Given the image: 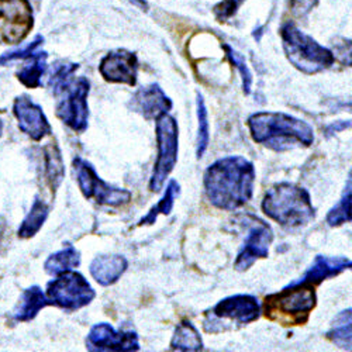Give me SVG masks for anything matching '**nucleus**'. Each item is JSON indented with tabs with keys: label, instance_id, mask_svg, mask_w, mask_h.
<instances>
[{
	"label": "nucleus",
	"instance_id": "1",
	"mask_svg": "<svg viewBox=\"0 0 352 352\" xmlns=\"http://www.w3.org/2000/svg\"><path fill=\"white\" fill-rule=\"evenodd\" d=\"M256 181L255 166L241 155L223 157L204 170L203 188L213 208L236 212L252 199Z\"/></svg>",
	"mask_w": 352,
	"mask_h": 352
},
{
	"label": "nucleus",
	"instance_id": "2",
	"mask_svg": "<svg viewBox=\"0 0 352 352\" xmlns=\"http://www.w3.org/2000/svg\"><path fill=\"white\" fill-rule=\"evenodd\" d=\"M247 126L251 138L275 153L309 148L314 144V129L305 120L282 111L252 113Z\"/></svg>",
	"mask_w": 352,
	"mask_h": 352
},
{
	"label": "nucleus",
	"instance_id": "3",
	"mask_svg": "<svg viewBox=\"0 0 352 352\" xmlns=\"http://www.w3.org/2000/svg\"><path fill=\"white\" fill-rule=\"evenodd\" d=\"M78 64H58L50 76L48 86L56 98L55 114L75 133H85L89 126V104L87 96L91 82L85 76L75 78Z\"/></svg>",
	"mask_w": 352,
	"mask_h": 352
},
{
	"label": "nucleus",
	"instance_id": "4",
	"mask_svg": "<svg viewBox=\"0 0 352 352\" xmlns=\"http://www.w3.org/2000/svg\"><path fill=\"white\" fill-rule=\"evenodd\" d=\"M261 209L271 220L287 228L307 226L316 219L310 193L296 184H275L262 199Z\"/></svg>",
	"mask_w": 352,
	"mask_h": 352
},
{
	"label": "nucleus",
	"instance_id": "5",
	"mask_svg": "<svg viewBox=\"0 0 352 352\" xmlns=\"http://www.w3.org/2000/svg\"><path fill=\"white\" fill-rule=\"evenodd\" d=\"M316 306V286L292 282L278 293L265 296L261 310L270 321L282 327H296L306 324Z\"/></svg>",
	"mask_w": 352,
	"mask_h": 352
},
{
	"label": "nucleus",
	"instance_id": "6",
	"mask_svg": "<svg viewBox=\"0 0 352 352\" xmlns=\"http://www.w3.org/2000/svg\"><path fill=\"white\" fill-rule=\"evenodd\" d=\"M280 37L287 61L306 75L320 74L336 63L333 51L300 32L295 23H285L280 28Z\"/></svg>",
	"mask_w": 352,
	"mask_h": 352
},
{
	"label": "nucleus",
	"instance_id": "7",
	"mask_svg": "<svg viewBox=\"0 0 352 352\" xmlns=\"http://www.w3.org/2000/svg\"><path fill=\"white\" fill-rule=\"evenodd\" d=\"M261 317V305L254 295L237 293L220 300L204 311L203 330L209 334H220L239 330Z\"/></svg>",
	"mask_w": 352,
	"mask_h": 352
},
{
	"label": "nucleus",
	"instance_id": "8",
	"mask_svg": "<svg viewBox=\"0 0 352 352\" xmlns=\"http://www.w3.org/2000/svg\"><path fill=\"white\" fill-rule=\"evenodd\" d=\"M157 135V160L150 178L148 188L151 192L158 193L162 190L168 176L178 162L179 154V126L175 117L168 113L155 120Z\"/></svg>",
	"mask_w": 352,
	"mask_h": 352
},
{
	"label": "nucleus",
	"instance_id": "9",
	"mask_svg": "<svg viewBox=\"0 0 352 352\" xmlns=\"http://www.w3.org/2000/svg\"><path fill=\"white\" fill-rule=\"evenodd\" d=\"M78 186L87 200H94L100 206L122 208L131 201V192L123 188H116L104 182L98 175L95 166L80 157L72 162Z\"/></svg>",
	"mask_w": 352,
	"mask_h": 352
},
{
	"label": "nucleus",
	"instance_id": "10",
	"mask_svg": "<svg viewBox=\"0 0 352 352\" xmlns=\"http://www.w3.org/2000/svg\"><path fill=\"white\" fill-rule=\"evenodd\" d=\"M45 296L52 306L71 313L91 305L96 298V292L82 274L68 271L47 283Z\"/></svg>",
	"mask_w": 352,
	"mask_h": 352
},
{
	"label": "nucleus",
	"instance_id": "11",
	"mask_svg": "<svg viewBox=\"0 0 352 352\" xmlns=\"http://www.w3.org/2000/svg\"><path fill=\"white\" fill-rule=\"evenodd\" d=\"M33 28L28 0H0V43L19 44Z\"/></svg>",
	"mask_w": 352,
	"mask_h": 352
},
{
	"label": "nucleus",
	"instance_id": "12",
	"mask_svg": "<svg viewBox=\"0 0 352 352\" xmlns=\"http://www.w3.org/2000/svg\"><path fill=\"white\" fill-rule=\"evenodd\" d=\"M248 234L241 250L237 254L234 268L239 272L248 271L258 259L270 256V247L274 241V231L271 226L255 216H248Z\"/></svg>",
	"mask_w": 352,
	"mask_h": 352
},
{
	"label": "nucleus",
	"instance_id": "13",
	"mask_svg": "<svg viewBox=\"0 0 352 352\" xmlns=\"http://www.w3.org/2000/svg\"><path fill=\"white\" fill-rule=\"evenodd\" d=\"M86 348L94 352H133L140 351L138 334L134 330H116L109 322L92 326L86 337Z\"/></svg>",
	"mask_w": 352,
	"mask_h": 352
},
{
	"label": "nucleus",
	"instance_id": "14",
	"mask_svg": "<svg viewBox=\"0 0 352 352\" xmlns=\"http://www.w3.org/2000/svg\"><path fill=\"white\" fill-rule=\"evenodd\" d=\"M102 78L109 83L135 86L138 78L137 55L127 50H114L102 58L99 64Z\"/></svg>",
	"mask_w": 352,
	"mask_h": 352
},
{
	"label": "nucleus",
	"instance_id": "15",
	"mask_svg": "<svg viewBox=\"0 0 352 352\" xmlns=\"http://www.w3.org/2000/svg\"><path fill=\"white\" fill-rule=\"evenodd\" d=\"M13 114L19 122V129L34 141H41L52 133V127L43 107L34 103L27 95L14 99Z\"/></svg>",
	"mask_w": 352,
	"mask_h": 352
},
{
	"label": "nucleus",
	"instance_id": "16",
	"mask_svg": "<svg viewBox=\"0 0 352 352\" xmlns=\"http://www.w3.org/2000/svg\"><path fill=\"white\" fill-rule=\"evenodd\" d=\"M127 106L131 111L140 114L144 120L151 122L169 113L173 107V102L158 83H150L135 91Z\"/></svg>",
	"mask_w": 352,
	"mask_h": 352
},
{
	"label": "nucleus",
	"instance_id": "17",
	"mask_svg": "<svg viewBox=\"0 0 352 352\" xmlns=\"http://www.w3.org/2000/svg\"><path fill=\"white\" fill-rule=\"evenodd\" d=\"M352 262L346 256H324L317 255L307 271L300 276V279L295 280V283H309L313 286H318L324 280L331 279L349 270Z\"/></svg>",
	"mask_w": 352,
	"mask_h": 352
},
{
	"label": "nucleus",
	"instance_id": "18",
	"mask_svg": "<svg viewBox=\"0 0 352 352\" xmlns=\"http://www.w3.org/2000/svg\"><path fill=\"white\" fill-rule=\"evenodd\" d=\"M127 268L129 261L123 255H98L91 262L89 272L100 286L106 287L119 282Z\"/></svg>",
	"mask_w": 352,
	"mask_h": 352
},
{
	"label": "nucleus",
	"instance_id": "19",
	"mask_svg": "<svg viewBox=\"0 0 352 352\" xmlns=\"http://www.w3.org/2000/svg\"><path fill=\"white\" fill-rule=\"evenodd\" d=\"M47 306H52L43 289L37 285L28 287L23 292L17 307L13 311V318L20 322L32 321L37 314Z\"/></svg>",
	"mask_w": 352,
	"mask_h": 352
},
{
	"label": "nucleus",
	"instance_id": "20",
	"mask_svg": "<svg viewBox=\"0 0 352 352\" xmlns=\"http://www.w3.org/2000/svg\"><path fill=\"white\" fill-rule=\"evenodd\" d=\"M45 181L52 193L61 186L65 178V164L56 141H50L44 148Z\"/></svg>",
	"mask_w": 352,
	"mask_h": 352
},
{
	"label": "nucleus",
	"instance_id": "21",
	"mask_svg": "<svg viewBox=\"0 0 352 352\" xmlns=\"http://www.w3.org/2000/svg\"><path fill=\"white\" fill-rule=\"evenodd\" d=\"M47 52L33 51L30 55H27L23 60L25 64L17 72V79L30 89H37L41 86V76L47 71Z\"/></svg>",
	"mask_w": 352,
	"mask_h": 352
},
{
	"label": "nucleus",
	"instance_id": "22",
	"mask_svg": "<svg viewBox=\"0 0 352 352\" xmlns=\"http://www.w3.org/2000/svg\"><path fill=\"white\" fill-rule=\"evenodd\" d=\"M204 348L201 336L190 320H182L175 329L169 349L172 351H201Z\"/></svg>",
	"mask_w": 352,
	"mask_h": 352
},
{
	"label": "nucleus",
	"instance_id": "23",
	"mask_svg": "<svg viewBox=\"0 0 352 352\" xmlns=\"http://www.w3.org/2000/svg\"><path fill=\"white\" fill-rule=\"evenodd\" d=\"M79 267H80V252L71 244L65 245L61 251L51 254L44 263L45 272L51 276H56L68 271H74Z\"/></svg>",
	"mask_w": 352,
	"mask_h": 352
},
{
	"label": "nucleus",
	"instance_id": "24",
	"mask_svg": "<svg viewBox=\"0 0 352 352\" xmlns=\"http://www.w3.org/2000/svg\"><path fill=\"white\" fill-rule=\"evenodd\" d=\"M179 195H181L179 182L175 181V179H170L168 182V186H166V190H165L162 199L138 221V226H153L154 223H157V219H158L160 214L169 216L173 210V206H175V199L178 197Z\"/></svg>",
	"mask_w": 352,
	"mask_h": 352
},
{
	"label": "nucleus",
	"instance_id": "25",
	"mask_svg": "<svg viewBox=\"0 0 352 352\" xmlns=\"http://www.w3.org/2000/svg\"><path fill=\"white\" fill-rule=\"evenodd\" d=\"M48 214H50L48 204L44 200L37 197L33 203L30 212H28V214L24 217V220L19 228V237L24 239V240L34 237L36 234L41 230V227L44 226Z\"/></svg>",
	"mask_w": 352,
	"mask_h": 352
},
{
	"label": "nucleus",
	"instance_id": "26",
	"mask_svg": "<svg viewBox=\"0 0 352 352\" xmlns=\"http://www.w3.org/2000/svg\"><path fill=\"white\" fill-rule=\"evenodd\" d=\"M196 113H197V140H196V157L200 160L208 151L210 144V122L208 106L204 103L200 92L196 94Z\"/></svg>",
	"mask_w": 352,
	"mask_h": 352
},
{
	"label": "nucleus",
	"instance_id": "27",
	"mask_svg": "<svg viewBox=\"0 0 352 352\" xmlns=\"http://www.w3.org/2000/svg\"><path fill=\"white\" fill-rule=\"evenodd\" d=\"M351 307H348L346 310H342L340 314L336 316L334 322L331 329L327 331L326 337L329 341H331L336 346L341 348V349H348L351 351Z\"/></svg>",
	"mask_w": 352,
	"mask_h": 352
},
{
	"label": "nucleus",
	"instance_id": "28",
	"mask_svg": "<svg viewBox=\"0 0 352 352\" xmlns=\"http://www.w3.org/2000/svg\"><path fill=\"white\" fill-rule=\"evenodd\" d=\"M351 173L348 176L346 186L338 203L326 216V221L330 227H340L345 223H351Z\"/></svg>",
	"mask_w": 352,
	"mask_h": 352
},
{
	"label": "nucleus",
	"instance_id": "29",
	"mask_svg": "<svg viewBox=\"0 0 352 352\" xmlns=\"http://www.w3.org/2000/svg\"><path fill=\"white\" fill-rule=\"evenodd\" d=\"M223 48L226 50L227 56L230 58V61L232 63V65L239 69L241 80H243V92H244L245 96H248L251 94V87H252V74H251V71H250V68L245 63V58L240 52H237L236 50H232L228 45H223Z\"/></svg>",
	"mask_w": 352,
	"mask_h": 352
},
{
	"label": "nucleus",
	"instance_id": "30",
	"mask_svg": "<svg viewBox=\"0 0 352 352\" xmlns=\"http://www.w3.org/2000/svg\"><path fill=\"white\" fill-rule=\"evenodd\" d=\"M43 41H44V38L41 36H37L33 43H30L27 47H24L23 50L6 52L5 55L0 56V65H5V64H8L10 61H14V60H23V58H25L27 55H30L33 51H36L41 45Z\"/></svg>",
	"mask_w": 352,
	"mask_h": 352
},
{
	"label": "nucleus",
	"instance_id": "31",
	"mask_svg": "<svg viewBox=\"0 0 352 352\" xmlns=\"http://www.w3.org/2000/svg\"><path fill=\"white\" fill-rule=\"evenodd\" d=\"M244 0H223L214 8V16L219 21H227L237 13Z\"/></svg>",
	"mask_w": 352,
	"mask_h": 352
},
{
	"label": "nucleus",
	"instance_id": "32",
	"mask_svg": "<svg viewBox=\"0 0 352 352\" xmlns=\"http://www.w3.org/2000/svg\"><path fill=\"white\" fill-rule=\"evenodd\" d=\"M318 0H289V9L295 16L305 17L317 5Z\"/></svg>",
	"mask_w": 352,
	"mask_h": 352
},
{
	"label": "nucleus",
	"instance_id": "33",
	"mask_svg": "<svg viewBox=\"0 0 352 352\" xmlns=\"http://www.w3.org/2000/svg\"><path fill=\"white\" fill-rule=\"evenodd\" d=\"M349 126H351L349 120H346V122H336L334 124H330L327 127V131L329 133H340V131H344V130L349 129Z\"/></svg>",
	"mask_w": 352,
	"mask_h": 352
},
{
	"label": "nucleus",
	"instance_id": "34",
	"mask_svg": "<svg viewBox=\"0 0 352 352\" xmlns=\"http://www.w3.org/2000/svg\"><path fill=\"white\" fill-rule=\"evenodd\" d=\"M131 2L134 3V5H137V6H140V8H146V2L145 0H131Z\"/></svg>",
	"mask_w": 352,
	"mask_h": 352
},
{
	"label": "nucleus",
	"instance_id": "35",
	"mask_svg": "<svg viewBox=\"0 0 352 352\" xmlns=\"http://www.w3.org/2000/svg\"><path fill=\"white\" fill-rule=\"evenodd\" d=\"M2 133H3V124L0 122V135H2Z\"/></svg>",
	"mask_w": 352,
	"mask_h": 352
}]
</instances>
